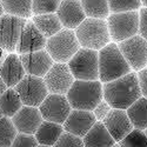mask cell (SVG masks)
<instances>
[{"label": "cell", "instance_id": "42", "mask_svg": "<svg viewBox=\"0 0 147 147\" xmlns=\"http://www.w3.org/2000/svg\"><path fill=\"white\" fill-rule=\"evenodd\" d=\"M4 117V114H3V112H1V108H0V118H3Z\"/></svg>", "mask_w": 147, "mask_h": 147}, {"label": "cell", "instance_id": "40", "mask_svg": "<svg viewBox=\"0 0 147 147\" xmlns=\"http://www.w3.org/2000/svg\"><path fill=\"white\" fill-rule=\"evenodd\" d=\"M38 147H53V146H46V145H39Z\"/></svg>", "mask_w": 147, "mask_h": 147}, {"label": "cell", "instance_id": "5", "mask_svg": "<svg viewBox=\"0 0 147 147\" xmlns=\"http://www.w3.org/2000/svg\"><path fill=\"white\" fill-rule=\"evenodd\" d=\"M80 47L76 31L63 28L47 39L45 50L52 57L54 63H68Z\"/></svg>", "mask_w": 147, "mask_h": 147}, {"label": "cell", "instance_id": "8", "mask_svg": "<svg viewBox=\"0 0 147 147\" xmlns=\"http://www.w3.org/2000/svg\"><path fill=\"white\" fill-rule=\"evenodd\" d=\"M14 88L20 95L22 104L33 107H39L45 98L50 94L44 78L30 74H26Z\"/></svg>", "mask_w": 147, "mask_h": 147}, {"label": "cell", "instance_id": "35", "mask_svg": "<svg viewBox=\"0 0 147 147\" xmlns=\"http://www.w3.org/2000/svg\"><path fill=\"white\" fill-rule=\"evenodd\" d=\"M138 80H139V86L141 91V95L147 98V67L142 68L141 71L137 72Z\"/></svg>", "mask_w": 147, "mask_h": 147}, {"label": "cell", "instance_id": "27", "mask_svg": "<svg viewBox=\"0 0 147 147\" xmlns=\"http://www.w3.org/2000/svg\"><path fill=\"white\" fill-rule=\"evenodd\" d=\"M18 131L11 118H0V147H11Z\"/></svg>", "mask_w": 147, "mask_h": 147}, {"label": "cell", "instance_id": "38", "mask_svg": "<svg viewBox=\"0 0 147 147\" xmlns=\"http://www.w3.org/2000/svg\"><path fill=\"white\" fill-rule=\"evenodd\" d=\"M5 14V11H4V7H3V3H1V0H0V17L4 16Z\"/></svg>", "mask_w": 147, "mask_h": 147}, {"label": "cell", "instance_id": "28", "mask_svg": "<svg viewBox=\"0 0 147 147\" xmlns=\"http://www.w3.org/2000/svg\"><path fill=\"white\" fill-rule=\"evenodd\" d=\"M118 144L120 147H147V137L142 129L133 128Z\"/></svg>", "mask_w": 147, "mask_h": 147}, {"label": "cell", "instance_id": "29", "mask_svg": "<svg viewBox=\"0 0 147 147\" xmlns=\"http://www.w3.org/2000/svg\"><path fill=\"white\" fill-rule=\"evenodd\" d=\"M63 0H33L32 1V13L33 16L57 13V11Z\"/></svg>", "mask_w": 147, "mask_h": 147}, {"label": "cell", "instance_id": "6", "mask_svg": "<svg viewBox=\"0 0 147 147\" xmlns=\"http://www.w3.org/2000/svg\"><path fill=\"white\" fill-rule=\"evenodd\" d=\"M67 65L77 80H99V51L80 47Z\"/></svg>", "mask_w": 147, "mask_h": 147}, {"label": "cell", "instance_id": "18", "mask_svg": "<svg viewBox=\"0 0 147 147\" xmlns=\"http://www.w3.org/2000/svg\"><path fill=\"white\" fill-rule=\"evenodd\" d=\"M96 122V119L91 111H84V109H73L64 122L65 132L72 133L74 136L84 138L92 126Z\"/></svg>", "mask_w": 147, "mask_h": 147}, {"label": "cell", "instance_id": "25", "mask_svg": "<svg viewBox=\"0 0 147 147\" xmlns=\"http://www.w3.org/2000/svg\"><path fill=\"white\" fill-rule=\"evenodd\" d=\"M87 18L107 19L111 14L108 0H80Z\"/></svg>", "mask_w": 147, "mask_h": 147}, {"label": "cell", "instance_id": "22", "mask_svg": "<svg viewBox=\"0 0 147 147\" xmlns=\"http://www.w3.org/2000/svg\"><path fill=\"white\" fill-rule=\"evenodd\" d=\"M32 21L34 25L38 27V30L46 36V38H51L58 32L63 30V24H61L59 17L57 13H47V14H38L33 16Z\"/></svg>", "mask_w": 147, "mask_h": 147}, {"label": "cell", "instance_id": "26", "mask_svg": "<svg viewBox=\"0 0 147 147\" xmlns=\"http://www.w3.org/2000/svg\"><path fill=\"white\" fill-rule=\"evenodd\" d=\"M32 1L33 0H1L5 13L24 19H30L33 17Z\"/></svg>", "mask_w": 147, "mask_h": 147}, {"label": "cell", "instance_id": "36", "mask_svg": "<svg viewBox=\"0 0 147 147\" xmlns=\"http://www.w3.org/2000/svg\"><path fill=\"white\" fill-rule=\"evenodd\" d=\"M8 87H7V85H6V82L3 80V78L0 77V95H1L6 90H7Z\"/></svg>", "mask_w": 147, "mask_h": 147}, {"label": "cell", "instance_id": "15", "mask_svg": "<svg viewBox=\"0 0 147 147\" xmlns=\"http://www.w3.org/2000/svg\"><path fill=\"white\" fill-rule=\"evenodd\" d=\"M18 133L35 134L41 122L44 121L39 107L24 105L19 111L11 118Z\"/></svg>", "mask_w": 147, "mask_h": 147}, {"label": "cell", "instance_id": "13", "mask_svg": "<svg viewBox=\"0 0 147 147\" xmlns=\"http://www.w3.org/2000/svg\"><path fill=\"white\" fill-rule=\"evenodd\" d=\"M47 38L38 30L34 25L32 20H27L25 27H24L20 39L17 45L16 52L18 54H25V53H31V52H36L44 50L46 47Z\"/></svg>", "mask_w": 147, "mask_h": 147}, {"label": "cell", "instance_id": "23", "mask_svg": "<svg viewBox=\"0 0 147 147\" xmlns=\"http://www.w3.org/2000/svg\"><path fill=\"white\" fill-rule=\"evenodd\" d=\"M126 112L134 128L142 131L147 128V98L140 96L126 109Z\"/></svg>", "mask_w": 147, "mask_h": 147}, {"label": "cell", "instance_id": "33", "mask_svg": "<svg viewBox=\"0 0 147 147\" xmlns=\"http://www.w3.org/2000/svg\"><path fill=\"white\" fill-rule=\"evenodd\" d=\"M111 109H112V106L109 105L105 99H102L99 104L95 106V108L93 109L92 112H93L96 121H102L107 117V114L111 112Z\"/></svg>", "mask_w": 147, "mask_h": 147}, {"label": "cell", "instance_id": "4", "mask_svg": "<svg viewBox=\"0 0 147 147\" xmlns=\"http://www.w3.org/2000/svg\"><path fill=\"white\" fill-rule=\"evenodd\" d=\"M81 47L100 51L112 41L106 19L86 18L74 30Z\"/></svg>", "mask_w": 147, "mask_h": 147}, {"label": "cell", "instance_id": "37", "mask_svg": "<svg viewBox=\"0 0 147 147\" xmlns=\"http://www.w3.org/2000/svg\"><path fill=\"white\" fill-rule=\"evenodd\" d=\"M7 52L5 51V50H3L1 47H0V66L3 65V63H4V60L6 59V57H7Z\"/></svg>", "mask_w": 147, "mask_h": 147}, {"label": "cell", "instance_id": "31", "mask_svg": "<svg viewBox=\"0 0 147 147\" xmlns=\"http://www.w3.org/2000/svg\"><path fill=\"white\" fill-rule=\"evenodd\" d=\"M53 147H85V145L82 138L68 132H64Z\"/></svg>", "mask_w": 147, "mask_h": 147}, {"label": "cell", "instance_id": "19", "mask_svg": "<svg viewBox=\"0 0 147 147\" xmlns=\"http://www.w3.org/2000/svg\"><path fill=\"white\" fill-rule=\"evenodd\" d=\"M26 76L20 55L17 52L8 53L3 65L0 66V77L6 82L7 87H16Z\"/></svg>", "mask_w": 147, "mask_h": 147}, {"label": "cell", "instance_id": "16", "mask_svg": "<svg viewBox=\"0 0 147 147\" xmlns=\"http://www.w3.org/2000/svg\"><path fill=\"white\" fill-rule=\"evenodd\" d=\"M102 124L105 125L107 131L111 133V136L117 142L124 139L134 128L128 118L126 109H119V108H112L111 112L102 120Z\"/></svg>", "mask_w": 147, "mask_h": 147}, {"label": "cell", "instance_id": "21", "mask_svg": "<svg viewBox=\"0 0 147 147\" xmlns=\"http://www.w3.org/2000/svg\"><path fill=\"white\" fill-rule=\"evenodd\" d=\"M65 132L64 126L57 124V122L44 120L41 125L35 132V138L38 140L39 145H46V146H54V144L59 140L61 134Z\"/></svg>", "mask_w": 147, "mask_h": 147}, {"label": "cell", "instance_id": "1", "mask_svg": "<svg viewBox=\"0 0 147 147\" xmlns=\"http://www.w3.org/2000/svg\"><path fill=\"white\" fill-rule=\"evenodd\" d=\"M104 99L112 108L127 109L141 95L137 72H129L115 80L102 84Z\"/></svg>", "mask_w": 147, "mask_h": 147}, {"label": "cell", "instance_id": "39", "mask_svg": "<svg viewBox=\"0 0 147 147\" xmlns=\"http://www.w3.org/2000/svg\"><path fill=\"white\" fill-rule=\"evenodd\" d=\"M141 3L144 5V7H147V0H141Z\"/></svg>", "mask_w": 147, "mask_h": 147}, {"label": "cell", "instance_id": "9", "mask_svg": "<svg viewBox=\"0 0 147 147\" xmlns=\"http://www.w3.org/2000/svg\"><path fill=\"white\" fill-rule=\"evenodd\" d=\"M26 22L27 19L7 13L0 17V47L7 53L16 52L18 41Z\"/></svg>", "mask_w": 147, "mask_h": 147}, {"label": "cell", "instance_id": "12", "mask_svg": "<svg viewBox=\"0 0 147 147\" xmlns=\"http://www.w3.org/2000/svg\"><path fill=\"white\" fill-rule=\"evenodd\" d=\"M44 80L50 93L66 95L76 78L73 77L67 63H54L44 77Z\"/></svg>", "mask_w": 147, "mask_h": 147}, {"label": "cell", "instance_id": "41", "mask_svg": "<svg viewBox=\"0 0 147 147\" xmlns=\"http://www.w3.org/2000/svg\"><path fill=\"white\" fill-rule=\"evenodd\" d=\"M112 147H120V145H119V144H118V142H115V144H114V145H113V146H112Z\"/></svg>", "mask_w": 147, "mask_h": 147}, {"label": "cell", "instance_id": "20", "mask_svg": "<svg viewBox=\"0 0 147 147\" xmlns=\"http://www.w3.org/2000/svg\"><path fill=\"white\" fill-rule=\"evenodd\" d=\"M85 147H112L117 141L107 131L102 121H96L82 138Z\"/></svg>", "mask_w": 147, "mask_h": 147}, {"label": "cell", "instance_id": "32", "mask_svg": "<svg viewBox=\"0 0 147 147\" xmlns=\"http://www.w3.org/2000/svg\"><path fill=\"white\" fill-rule=\"evenodd\" d=\"M39 142L34 134L18 133L11 147H38Z\"/></svg>", "mask_w": 147, "mask_h": 147}, {"label": "cell", "instance_id": "2", "mask_svg": "<svg viewBox=\"0 0 147 147\" xmlns=\"http://www.w3.org/2000/svg\"><path fill=\"white\" fill-rule=\"evenodd\" d=\"M73 109L93 111L104 99L102 82L100 80H74L66 94Z\"/></svg>", "mask_w": 147, "mask_h": 147}, {"label": "cell", "instance_id": "24", "mask_svg": "<svg viewBox=\"0 0 147 147\" xmlns=\"http://www.w3.org/2000/svg\"><path fill=\"white\" fill-rule=\"evenodd\" d=\"M22 106V100L14 87H8L0 95V108L4 117L12 118Z\"/></svg>", "mask_w": 147, "mask_h": 147}, {"label": "cell", "instance_id": "3", "mask_svg": "<svg viewBox=\"0 0 147 147\" xmlns=\"http://www.w3.org/2000/svg\"><path fill=\"white\" fill-rule=\"evenodd\" d=\"M132 72L117 42L111 41L99 51V80L105 84Z\"/></svg>", "mask_w": 147, "mask_h": 147}, {"label": "cell", "instance_id": "30", "mask_svg": "<svg viewBox=\"0 0 147 147\" xmlns=\"http://www.w3.org/2000/svg\"><path fill=\"white\" fill-rule=\"evenodd\" d=\"M108 4L111 13L138 11L142 5L141 0H108Z\"/></svg>", "mask_w": 147, "mask_h": 147}, {"label": "cell", "instance_id": "14", "mask_svg": "<svg viewBox=\"0 0 147 147\" xmlns=\"http://www.w3.org/2000/svg\"><path fill=\"white\" fill-rule=\"evenodd\" d=\"M19 55L22 61L24 68L26 71V74L30 76L44 78L47 74V72L51 69V67L54 65V60L45 48L36 52L19 54Z\"/></svg>", "mask_w": 147, "mask_h": 147}, {"label": "cell", "instance_id": "34", "mask_svg": "<svg viewBox=\"0 0 147 147\" xmlns=\"http://www.w3.org/2000/svg\"><path fill=\"white\" fill-rule=\"evenodd\" d=\"M139 34L147 40V7L139 9Z\"/></svg>", "mask_w": 147, "mask_h": 147}, {"label": "cell", "instance_id": "43", "mask_svg": "<svg viewBox=\"0 0 147 147\" xmlns=\"http://www.w3.org/2000/svg\"><path fill=\"white\" fill-rule=\"evenodd\" d=\"M144 132H145V134H146V137H147V128H146V129H145Z\"/></svg>", "mask_w": 147, "mask_h": 147}, {"label": "cell", "instance_id": "10", "mask_svg": "<svg viewBox=\"0 0 147 147\" xmlns=\"http://www.w3.org/2000/svg\"><path fill=\"white\" fill-rule=\"evenodd\" d=\"M118 46L132 71L139 72L147 67V40L140 34L119 42Z\"/></svg>", "mask_w": 147, "mask_h": 147}, {"label": "cell", "instance_id": "17", "mask_svg": "<svg viewBox=\"0 0 147 147\" xmlns=\"http://www.w3.org/2000/svg\"><path fill=\"white\" fill-rule=\"evenodd\" d=\"M64 28L76 30L80 24L86 19L80 0H63L57 11Z\"/></svg>", "mask_w": 147, "mask_h": 147}, {"label": "cell", "instance_id": "7", "mask_svg": "<svg viewBox=\"0 0 147 147\" xmlns=\"http://www.w3.org/2000/svg\"><path fill=\"white\" fill-rule=\"evenodd\" d=\"M139 12H120L111 13L106 19L108 31L113 42H121L139 33Z\"/></svg>", "mask_w": 147, "mask_h": 147}, {"label": "cell", "instance_id": "11", "mask_svg": "<svg viewBox=\"0 0 147 147\" xmlns=\"http://www.w3.org/2000/svg\"><path fill=\"white\" fill-rule=\"evenodd\" d=\"M39 109L44 120L64 125L72 107L66 95L50 93L39 106Z\"/></svg>", "mask_w": 147, "mask_h": 147}]
</instances>
